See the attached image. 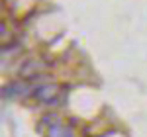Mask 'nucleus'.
I'll use <instances>...</instances> for the list:
<instances>
[{
	"label": "nucleus",
	"mask_w": 147,
	"mask_h": 137,
	"mask_svg": "<svg viewBox=\"0 0 147 137\" xmlns=\"http://www.w3.org/2000/svg\"><path fill=\"white\" fill-rule=\"evenodd\" d=\"M41 133L43 137H71V129L65 122H61V118L55 114L51 116H45L43 120H41Z\"/></svg>",
	"instance_id": "1"
},
{
	"label": "nucleus",
	"mask_w": 147,
	"mask_h": 137,
	"mask_svg": "<svg viewBox=\"0 0 147 137\" xmlns=\"http://www.w3.org/2000/svg\"><path fill=\"white\" fill-rule=\"evenodd\" d=\"M35 100L41 104H55L59 100V86L55 84H43L35 90Z\"/></svg>",
	"instance_id": "2"
},
{
	"label": "nucleus",
	"mask_w": 147,
	"mask_h": 137,
	"mask_svg": "<svg viewBox=\"0 0 147 137\" xmlns=\"http://www.w3.org/2000/svg\"><path fill=\"white\" fill-rule=\"evenodd\" d=\"M43 68H45V63H41V61H26L20 67V75L24 79H34V77H37V73H41Z\"/></svg>",
	"instance_id": "3"
}]
</instances>
